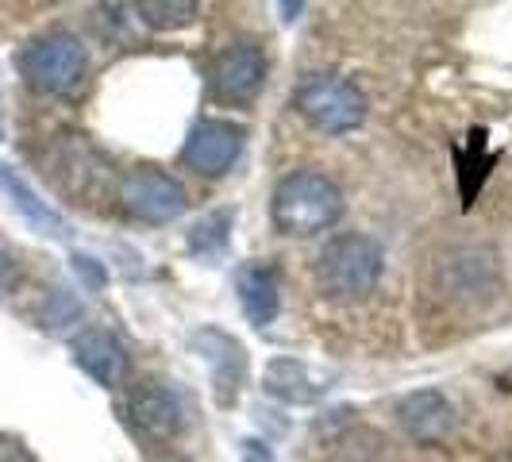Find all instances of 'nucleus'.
<instances>
[{"mask_svg":"<svg viewBox=\"0 0 512 462\" xmlns=\"http://www.w3.org/2000/svg\"><path fill=\"white\" fill-rule=\"evenodd\" d=\"M74 359H77V366H81V370H85L93 382H101L104 389L120 385L124 378H128V370H131L124 343H120L112 332H101V328H89V332L77 335Z\"/></svg>","mask_w":512,"mask_h":462,"instance_id":"obj_9","label":"nucleus"},{"mask_svg":"<svg viewBox=\"0 0 512 462\" xmlns=\"http://www.w3.org/2000/svg\"><path fill=\"white\" fill-rule=\"evenodd\" d=\"M151 462H185V459H178V455H158V459H151Z\"/></svg>","mask_w":512,"mask_h":462,"instance_id":"obj_18","label":"nucleus"},{"mask_svg":"<svg viewBox=\"0 0 512 462\" xmlns=\"http://www.w3.org/2000/svg\"><path fill=\"white\" fill-rule=\"evenodd\" d=\"M128 412L135 420V428L147 432L151 439H174L185 428V409L174 397V389H166L158 382L135 385L128 397Z\"/></svg>","mask_w":512,"mask_h":462,"instance_id":"obj_8","label":"nucleus"},{"mask_svg":"<svg viewBox=\"0 0 512 462\" xmlns=\"http://www.w3.org/2000/svg\"><path fill=\"white\" fill-rule=\"evenodd\" d=\"M270 216L282 235H320L339 224L343 193L332 178H324L316 170H297L278 181Z\"/></svg>","mask_w":512,"mask_h":462,"instance_id":"obj_1","label":"nucleus"},{"mask_svg":"<svg viewBox=\"0 0 512 462\" xmlns=\"http://www.w3.org/2000/svg\"><path fill=\"white\" fill-rule=\"evenodd\" d=\"M382 243L370 235H335L316 258V285L332 301H359L382 282Z\"/></svg>","mask_w":512,"mask_h":462,"instance_id":"obj_2","label":"nucleus"},{"mask_svg":"<svg viewBox=\"0 0 512 462\" xmlns=\"http://www.w3.org/2000/svg\"><path fill=\"white\" fill-rule=\"evenodd\" d=\"M239 462H274V451L258 439H243V459Z\"/></svg>","mask_w":512,"mask_h":462,"instance_id":"obj_16","label":"nucleus"},{"mask_svg":"<svg viewBox=\"0 0 512 462\" xmlns=\"http://www.w3.org/2000/svg\"><path fill=\"white\" fill-rule=\"evenodd\" d=\"M266 389L274 397H282L289 405H312L320 397L316 382L308 378V370L297 359H274L266 366Z\"/></svg>","mask_w":512,"mask_h":462,"instance_id":"obj_14","label":"nucleus"},{"mask_svg":"<svg viewBox=\"0 0 512 462\" xmlns=\"http://www.w3.org/2000/svg\"><path fill=\"white\" fill-rule=\"evenodd\" d=\"M89 66V54L81 47V39H74L70 31H51V35H39L31 39L24 51H20V74L31 89L39 93H70L81 85Z\"/></svg>","mask_w":512,"mask_h":462,"instance_id":"obj_3","label":"nucleus"},{"mask_svg":"<svg viewBox=\"0 0 512 462\" xmlns=\"http://www.w3.org/2000/svg\"><path fill=\"white\" fill-rule=\"evenodd\" d=\"M193 347H201V359L212 366L216 374V401L220 405H231L235 393H239V382L247 374V355L243 347L231 339V335L216 332V328H205V332L193 335Z\"/></svg>","mask_w":512,"mask_h":462,"instance_id":"obj_10","label":"nucleus"},{"mask_svg":"<svg viewBox=\"0 0 512 462\" xmlns=\"http://www.w3.org/2000/svg\"><path fill=\"white\" fill-rule=\"evenodd\" d=\"M235 289H239V301H243V312L255 328H266L274 324L278 308H282V285H278V270L266 266V262H247L235 278Z\"/></svg>","mask_w":512,"mask_h":462,"instance_id":"obj_12","label":"nucleus"},{"mask_svg":"<svg viewBox=\"0 0 512 462\" xmlns=\"http://www.w3.org/2000/svg\"><path fill=\"white\" fill-rule=\"evenodd\" d=\"M120 205L143 224H174L178 216H185L189 201H185V189L170 174L154 166H135L120 178Z\"/></svg>","mask_w":512,"mask_h":462,"instance_id":"obj_5","label":"nucleus"},{"mask_svg":"<svg viewBox=\"0 0 512 462\" xmlns=\"http://www.w3.org/2000/svg\"><path fill=\"white\" fill-rule=\"evenodd\" d=\"M0 189L8 193L12 208H16V212H20L27 224L39 231V235H54V239H62V235L70 231L66 228V220H62L47 201H39V197H35V189H31V185H27L12 166H0Z\"/></svg>","mask_w":512,"mask_h":462,"instance_id":"obj_13","label":"nucleus"},{"mask_svg":"<svg viewBox=\"0 0 512 462\" xmlns=\"http://www.w3.org/2000/svg\"><path fill=\"white\" fill-rule=\"evenodd\" d=\"M293 104L308 124L324 135H347V131L359 128L362 116H366V101H362L359 89L332 74L305 77L293 93Z\"/></svg>","mask_w":512,"mask_h":462,"instance_id":"obj_4","label":"nucleus"},{"mask_svg":"<svg viewBox=\"0 0 512 462\" xmlns=\"http://www.w3.org/2000/svg\"><path fill=\"white\" fill-rule=\"evenodd\" d=\"M397 420H401V428L412 439L439 443V439L451 432V424H455V409H451V401L439 389H420V393H409L397 405Z\"/></svg>","mask_w":512,"mask_h":462,"instance_id":"obj_11","label":"nucleus"},{"mask_svg":"<svg viewBox=\"0 0 512 462\" xmlns=\"http://www.w3.org/2000/svg\"><path fill=\"white\" fill-rule=\"evenodd\" d=\"M135 12L154 31H181L197 20V0H135Z\"/></svg>","mask_w":512,"mask_h":462,"instance_id":"obj_15","label":"nucleus"},{"mask_svg":"<svg viewBox=\"0 0 512 462\" xmlns=\"http://www.w3.org/2000/svg\"><path fill=\"white\" fill-rule=\"evenodd\" d=\"M266 81V58L255 43H231L208 66V89L220 101H251Z\"/></svg>","mask_w":512,"mask_h":462,"instance_id":"obj_7","label":"nucleus"},{"mask_svg":"<svg viewBox=\"0 0 512 462\" xmlns=\"http://www.w3.org/2000/svg\"><path fill=\"white\" fill-rule=\"evenodd\" d=\"M243 139H247V131L239 128V124H231V120H201L197 128L189 131L181 158L201 178H220V174H228L231 166H235V158L243 154Z\"/></svg>","mask_w":512,"mask_h":462,"instance_id":"obj_6","label":"nucleus"},{"mask_svg":"<svg viewBox=\"0 0 512 462\" xmlns=\"http://www.w3.org/2000/svg\"><path fill=\"white\" fill-rule=\"evenodd\" d=\"M301 4H305V0H282V20H285V24H293V20H297Z\"/></svg>","mask_w":512,"mask_h":462,"instance_id":"obj_17","label":"nucleus"}]
</instances>
